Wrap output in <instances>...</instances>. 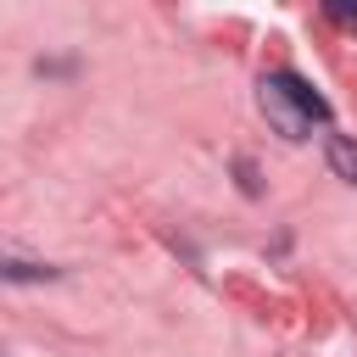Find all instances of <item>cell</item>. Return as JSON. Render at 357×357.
<instances>
[{
  "mask_svg": "<svg viewBox=\"0 0 357 357\" xmlns=\"http://www.w3.org/2000/svg\"><path fill=\"white\" fill-rule=\"evenodd\" d=\"M324 156H329V173H335V178L357 184V139H351V134H329Z\"/></svg>",
  "mask_w": 357,
  "mask_h": 357,
  "instance_id": "7a4b0ae2",
  "label": "cell"
},
{
  "mask_svg": "<svg viewBox=\"0 0 357 357\" xmlns=\"http://www.w3.org/2000/svg\"><path fill=\"white\" fill-rule=\"evenodd\" d=\"M257 100H262L268 123H273L284 139H307L318 123H329V100H324L307 78H296V73H268V78L257 84Z\"/></svg>",
  "mask_w": 357,
  "mask_h": 357,
  "instance_id": "6da1fadb",
  "label": "cell"
},
{
  "mask_svg": "<svg viewBox=\"0 0 357 357\" xmlns=\"http://www.w3.org/2000/svg\"><path fill=\"white\" fill-rule=\"evenodd\" d=\"M318 6H324V17H329L335 28L357 33V0H318Z\"/></svg>",
  "mask_w": 357,
  "mask_h": 357,
  "instance_id": "3957f363",
  "label": "cell"
}]
</instances>
